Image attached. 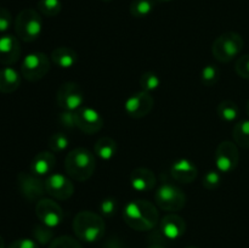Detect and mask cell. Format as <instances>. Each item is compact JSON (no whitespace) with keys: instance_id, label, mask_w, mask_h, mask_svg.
I'll return each instance as SVG.
<instances>
[{"instance_id":"obj_1","label":"cell","mask_w":249,"mask_h":248,"mask_svg":"<svg viewBox=\"0 0 249 248\" xmlns=\"http://www.w3.org/2000/svg\"><path fill=\"white\" fill-rule=\"evenodd\" d=\"M126 225L136 231H150L160 220L158 209L152 202L146 199L130 201L123 211Z\"/></svg>"},{"instance_id":"obj_2","label":"cell","mask_w":249,"mask_h":248,"mask_svg":"<svg viewBox=\"0 0 249 248\" xmlns=\"http://www.w3.org/2000/svg\"><path fill=\"white\" fill-rule=\"evenodd\" d=\"M72 228L78 240L94 243L104 237L106 224L100 214L91 211H82L73 219Z\"/></svg>"},{"instance_id":"obj_3","label":"cell","mask_w":249,"mask_h":248,"mask_svg":"<svg viewBox=\"0 0 249 248\" xmlns=\"http://www.w3.org/2000/svg\"><path fill=\"white\" fill-rule=\"evenodd\" d=\"M96 168L95 155L84 147H78L67 153L65 169L68 177L77 181H85L94 174Z\"/></svg>"},{"instance_id":"obj_4","label":"cell","mask_w":249,"mask_h":248,"mask_svg":"<svg viewBox=\"0 0 249 248\" xmlns=\"http://www.w3.org/2000/svg\"><path fill=\"white\" fill-rule=\"evenodd\" d=\"M245 41L241 34L236 32H225L214 40L212 53L219 62L228 63L237 57L243 50Z\"/></svg>"},{"instance_id":"obj_5","label":"cell","mask_w":249,"mask_h":248,"mask_svg":"<svg viewBox=\"0 0 249 248\" xmlns=\"http://www.w3.org/2000/svg\"><path fill=\"white\" fill-rule=\"evenodd\" d=\"M43 31V19L38 11L24 9L15 19V32L21 40L26 43L36 40Z\"/></svg>"},{"instance_id":"obj_6","label":"cell","mask_w":249,"mask_h":248,"mask_svg":"<svg viewBox=\"0 0 249 248\" xmlns=\"http://www.w3.org/2000/svg\"><path fill=\"white\" fill-rule=\"evenodd\" d=\"M155 201L162 211L179 212L186 204V196L184 191L178 186L164 182L156 191Z\"/></svg>"},{"instance_id":"obj_7","label":"cell","mask_w":249,"mask_h":248,"mask_svg":"<svg viewBox=\"0 0 249 248\" xmlns=\"http://www.w3.org/2000/svg\"><path fill=\"white\" fill-rule=\"evenodd\" d=\"M50 71V60L44 53H28L21 65V73L28 82L43 79Z\"/></svg>"},{"instance_id":"obj_8","label":"cell","mask_w":249,"mask_h":248,"mask_svg":"<svg viewBox=\"0 0 249 248\" xmlns=\"http://www.w3.org/2000/svg\"><path fill=\"white\" fill-rule=\"evenodd\" d=\"M56 101L63 111H77L84 105V92L77 83L66 82L58 88Z\"/></svg>"},{"instance_id":"obj_9","label":"cell","mask_w":249,"mask_h":248,"mask_svg":"<svg viewBox=\"0 0 249 248\" xmlns=\"http://www.w3.org/2000/svg\"><path fill=\"white\" fill-rule=\"evenodd\" d=\"M17 185L21 195L27 201L38 202L46 194L45 182L40 179V177L33 173H19L17 175Z\"/></svg>"},{"instance_id":"obj_10","label":"cell","mask_w":249,"mask_h":248,"mask_svg":"<svg viewBox=\"0 0 249 248\" xmlns=\"http://www.w3.org/2000/svg\"><path fill=\"white\" fill-rule=\"evenodd\" d=\"M240 162V152L237 145L232 141L225 140L219 143L215 151V165L220 173H231Z\"/></svg>"},{"instance_id":"obj_11","label":"cell","mask_w":249,"mask_h":248,"mask_svg":"<svg viewBox=\"0 0 249 248\" xmlns=\"http://www.w3.org/2000/svg\"><path fill=\"white\" fill-rule=\"evenodd\" d=\"M153 100L151 92L141 91L130 95L124 102V111L129 117L134 119H140L147 116L153 108Z\"/></svg>"},{"instance_id":"obj_12","label":"cell","mask_w":249,"mask_h":248,"mask_svg":"<svg viewBox=\"0 0 249 248\" xmlns=\"http://www.w3.org/2000/svg\"><path fill=\"white\" fill-rule=\"evenodd\" d=\"M36 214L41 224L48 228H56L63 221L65 214L60 204L51 198H41L36 202Z\"/></svg>"},{"instance_id":"obj_13","label":"cell","mask_w":249,"mask_h":248,"mask_svg":"<svg viewBox=\"0 0 249 248\" xmlns=\"http://www.w3.org/2000/svg\"><path fill=\"white\" fill-rule=\"evenodd\" d=\"M45 191L49 196L58 201H66L71 198L74 192V186L70 177L61 173H53L45 179Z\"/></svg>"},{"instance_id":"obj_14","label":"cell","mask_w":249,"mask_h":248,"mask_svg":"<svg viewBox=\"0 0 249 248\" xmlns=\"http://www.w3.org/2000/svg\"><path fill=\"white\" fill-rule=\"evenodd\" d=\"M104 126V118L95 108L83 106L77 109V128L88 135L99 133Z\"/></svg>"},{"instance_id":"obj_15","label":"cell","mask_w":249,"mask_h":248,"mask_svg":"<svg viewBox=\"0 0 249 248\" xmlns=\"http://www.w3.org/2000/svg\"><path fill=\"white\" fill-rule=\"evenodd\" d=\"M170 174L174 177L175 181L180 184H191L195 181L198 175V169L192 160L187 158H180V159L173 162L170 167Z\"/></svg>"},{"instance_id":"obj_16","label":"cell","mask_w":249,"mask_h":248,"mask_svg":"<svg viewBox=\"0 0 249 248\" xmlns=\"http://www.w3.org/2000/svg\"><path fill=\"white\" fill-rule=\"evenodd\" d=\"M21 56V45L16 36L5 34L0 36V63L5 66L14 65Z\"/></svg>"},{"instance_id":"obj_17","label":"cell","mask_w":249,"mask_h":248,"mask_svg":"<svg viewBox=\"0 0 249 248\" xmlns=\"http://www.w3.org/2000/svg\"><path fill=\"white\" fill-rule=\"evenodd\" d=\"M160 228L165 238L175 241L184 236L185 231H186V223L180 215L170 213L162 218Z\"/></svg>"},{"instance_id":"obj_18","label":"cell","mask_w":249,"mask_h":248,"mask_svg":"<svg viewBox=\"0 0 249 248\" xmlns=\"http://www.w3.org/2000/svg\"><path fill=\"white\" fill-rule=\"evenodd\" d=\"M156 175L147 168H136L130 174V185L135 191L148 192L156 186Z\"/></svg>"},{"instance_id":"obj_19","label":"cell","mask_w":249,"mask_h":248,"mask_svg":"<svg viewBox=\"0 0 249 248\" xmlns=\"http://www.w3.org/2000/svg\"><path fill=\"white\" fill-rule=\"evenodd\" d=\"M56 165L55 153L51 151H41L36 153L31 162V173L44 177V175H50L53 169Z\"/></svg>"},{"instance_id":"obj_20","label":"cell","mask_w":249,"mask_h":248,"mask_svg":"<svg viewBox=\"0 0 249 248\" xmlns=\"http://www.w3.org/2000/svg\"><path fill=\"white\" fill-rule=\"evenodd\" d=\"M21 85V75L15 68L4 67L0 70V92L11 94Z\"/></svg>"},{"instance_id":"obj_21","label":"cell","mask_w":249,"mask_h":248,"mask_svg":"<svg viewBox=\"0 0 249 248\" xmlns=\"http://www.w3.org/2000/svg\"><path fill=\"white\" fill-rule=\"evenodd\" d=\"M51 60L60 68L67 70L72 68L78 62V53L67 46H60L51 53Z\"/></svg>"},{"instance_id":"obj_22","label":"cell","mask_w":249,"mask_h":248,"mask_svg":"<svg viewBox=\"0 0 249 248\" xmlns=\"http://www.w3.org/2000/svg\"><path fill=\"white\" fill-rule=\"evenodd\" d=\"M94 153L102 160L112 159L117 153V142L109 136H102L95 143Z\"/></svg>"},{"instance_id":"obj_23","label":"cell","mask_w":249,"mask_h":248,"mask_svg":"<svg viewBox=\"0 0 249 248\" xmlns=\"http://www.w3.org/2000/svg\"><path fill=\"white\" fill-rule=\"evenodd\" d=\"M216 113H218L219 118L225 123H232L240 116V108L236 102L231 101V100H225L218 105Z\"/></svg>"},{"instance_id":"obj_24","label":"cell","mask_w":249,"mask_h":248,"mask_svg":"<svg viewBox=\"0 0 249 248\" xmlns=\"http://www.w3.org/2000/svg\"><path fill=\"white\" fill-rule=\"evenodd\" d=\"M233 141L242 148H249V119H245L233 125Z\"/></svg>"},{"instance_id":"obj_25","label":"cell","mask_w":249,"mask_h":248,"mask_svg":"<svg viewBox=\"0 0 249 248\" xmlns=\"http://www.w3.org/2000/svg\"><path fill=\"white\" fill-rule=\"evenodd\" d=\"M155 7L153 0H133L130 4V14L136 18L147 17Z\"/></svg>"},{"instance_id":"obj_26","label":"cell","mask_w":249,"mask_h":248,"mask_svg":"<svg viewBox=\"0 0 249 248\" xmlns=\"http://www.w3.org/2000/svg\"><path fill=\"white\" fill-rule=\"evenodd\" d=\"M48 146L51 152L62 153L70 146V139L63 133H53L48 140Z\"/></svg>"},{"instance_id":"obj_27","label":"cell","mask_w":249,"mask_h":248,"mask_svg":"<svg viewBox=\"0 0 249 248\" xmlns=\"http://www.w3.org/2000/svg\"><path fill=\"white\" fill-rule=\"evenodd\" d=\"M38 10L44 16L55 17L62 10V4L61 0H39Z\"/></svg>"},{"instance_id":"obj_28","label":"cell","mask_w":249,"mask_h":248,"mask_svg":"<svg viewBox=\"0 0 249 248\" xmlns=\"http://www.w3.org/2000/svg\"><path fill=\"white\" fill-rule=\"evenodd\" d=\"M220 79V70L215 65H207L201 72V82L206 87H213Z\"/></svg>"},{"instance_id":"obj_29","label":"cell","mask_w":249,"mask_h":248,"mask_svg":"<svg viewBox=\"0 0 249 248\" xmlns=\"http://www.w3.org/2000/svg\"><path fill=\"white\" fill-rule=\"evenodd\" d=\"M160 78L155 72H145L140 77V87L143 91H155L160 87Z\"/></svg>"},{"instance_id":"obj_30","label":"cell","mask_w":249,"mask_h":248,"mask_svg":"<svg viewBox=\"0 0 249 248\" xmlns=\"http://www.w3.org/2000/svg\"><path fill=\"white\" fill-rule=\"evenodd\" d=\"M33 236L36 238V241L40 245H46L48 242H51L53 241V229L48 228L44 224H40V225H36L33 228Z\"/></svg>"},{"instance_id":"obj_31","label":"cell","mask_w":249,"mask_h":248,"mask_svg":"<svg viewBox=\"0 0 249 248\" xmlns=\"http://www.w3.org/2000/svg\"><path fill=\"white\" fill-rule=\"evenodd\" d=\"M49 248H83L79 241L72 236H60L53 238L49 245Z\"/></svg>"},{"instance_id":"obj_32","label":"cell","mask_w":249,"mask_h":248,"mask_svg":"<svg viewBox=\"0 0 249 248\" xmlns=\"http://www.w3.org/2000/svg\"><path fill=\"white\" fill-rule=\"evenodd\" d=\"M202 184L207 190H215L221 184V173L219 170H208L203 175Z\"/></svg>"},{"instance_id":"obj_33","label":"cell","mask_w":249,"mask_h":248,"mask_svg":"<svg viewBox=\"0 0 249 248\" xmlns=\"http://www.w3.org/2000/svg\"><path fill=\"white\" fill-rule=\"evenodd\" d=\"M60 125L66 129L77 128V111H63L58 116Z\"/></svg>"},{"instance_id":"obj_34","label":"cell","mask_w":249,"mask_h":248,"mask_svg":"<svg viewBox=\"0 0 249 248\" xmlns=\"http://www.w3.org/2000/svg\"><path fill=\"white\" fill-rule=\"evenodd\" d=\"M100 213L104 216H112L117 211V201L112 197H106L100 202Z\"/></svg>"},{"instance_id":"obj_35","label":"cell","mask_w":249,"mask_h":248,"mask_svg":"<svg viewBox=\"0 0 249 248\" xmlns=\"http://www.w3.org/2000/svg\"><path fill=\"white\" fill-rule=\"evenodd\" d=\"M235 71L241 78L249 79V53L238 58L235 65Z\"/></svg>"},{"instance_id":"obj_36","label":"cell","mask_w":249,"mask_h":248,"mask_svg":"<svg viewBox=\"0 0 249 248\" xmlns=\"http://www.w3.org/2000/svg\"><path fill=\"white\" fill-rule=\"evenodd\" d=\"M12 24V16L5 7H0V33L9 31Z\"/></svg>"},{"instance_id":"obj_37","label":"cell","mask_w":249,"mask_h":248,"mask_svg":"<svg viewBox=\"0 0 249 248\" xmlns=\"http://www.w3.org/2000/svg\"><path fill=\"white\" fill-rule=\"evenodd\" d=\"M9 248H39V243L32 238H18L14 241Z\"/></svg>"},{"instance_id":"obj_38","label":"cell","mask_w":249,"mask_h":248,"mask_svg":"<svg viewBox=\"0 0 249 248\" xmlns=\"http://www.w3.org/2000/svg\"><path fill=\"white\" fill-rule=\"evenodd\" d=\"M0 248H5V241L1 236H0Z\"/></svg>"},{"instance_id":"obj_39","label":"cell","mask_w":249,"mask_h":248,"mask_svg":"<svg viewBox=\"0 0 249 248\" xmlns=\"http://www.w3.org/2000/svg\"><path fill=\"white\" fill-rule=\"evenodd\" d=\"M147 248H164V247H163V246H160V245H152V246H150V247H147Z\"/></svg>"},{"instance_id":"obj_40","label":"cell","mask_w":249,"mask_h":248,"mask_svg":"<svg viewBox=\"0 0 249 248\" xmlns=\"http://www.w3.org/2000/svg\"><path fill=\"white\" fill-rule=\"evenodd\" d=\"M158 2H169V1H172V0H157Z\"/></svg>"},{"instance_id":"obj_41","label":"cell","mask_w":249,"mask_h":248,"mask_svg":"<svg viewBox=\"0 0 249 248\" xmlns=\"http://www.w3.org/2000/svg\"><path fill=\"white\" fill-rule=\"evenodd\" d=\"M246 109H247V114H248V117H249V101H248V104H247V107H246Z\"/></svg>"},{"instance_id":"obj_42","label":"cell","mask_w":249,"mask_h":248,"mask_svg":"<svg viewBox=\"0 0 249 248\" xmlns=\"http://www.w3.org/2000/svg\"><path fill=\"white\" fill-rule=\"evenodd\" d=\"M186 248H198V247H196V246H189V247H186Z\"/></svg>"},{"instance_id":"obj_43","label":"cell","mask_w":249,"mask_h":248,"mask_svg":"<svg viewBox=\"0 0 249 248\" xmlns=\"http://www.w3.org/2000/svg\"><path fill=\"white\" fill-rule=\"evenodd\" d=\"M102 1H105V2H109V1H112V0H102Z\"/></svg>"}]
</instances>
